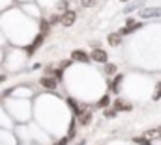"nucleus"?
<instances>
[{
    "instance_id": "1",
    "label": "nucleus",
    "mask_w": 161,
    "mask_h": 145,
    "mask_svg": "<svg viewBox=\"0 0 161 145\" xmlns=\"http://www.w3.org/2000/svg\"><path fill=\"white\" fill-rule=\"evenodd\" d=\"M75 19H77V13H75L73 9H66V11L60 15V24H64V26H71V24L75 22Z\"/></svg>"
},
{
    "instance_id": "2",
    "label": "nucleus",
    "mask_w": 161,
    "mask_h": 145,
    "mask_svg": "<svg viewBox=\"0 0 161 145\" xmlns=\"http://www.w3.org/2000/svg\"><path fill=\"white\" fill-rule=\"evenodd\" d=\"M139 15L142 19H156V17H161V8H144L139 11Z\"/></svg>"
},
{
    "instance_id": "3",
    "label": "nucleus",
    "mask_w": 161,
    "mask_h": 145,
    "mask_svg": "<svg viewBox=\"0 0 161 145\" xmlns=\"http://www.w3.org/2000/svg\"><path fill=\"white\" fill-rule=\"evenodd\" d=\"M125 24H127V26H124V28L120 30V34H122V36H125V34H131V32H135V30L142 28V24H141V22H135L133 19H129V21H127Z\"/></svg>"
},
{
    "instance_id": "4",
    "label": "nucleus",
    "mask_w": 161,
    "mask_h": 145,
    "mask_svg": "<svg viewBox=\"0 0 161 145\" xmlns=\"http://www.w3.org/2000/svg\"><path fill=\"white\" fill-rule=\"evenodd\" d=\"M90 58L94 60V62H97V63H107V52L105 50H101V48H96L92 54H90Z\"/></svg>"
},
{
    "instance_id": "5",
    "label": "nucleus",
    "mask_w": 161,
    "mask_h": 145,
    "mask_svg": "<svg viewBox=\"0 0 161 145\" xmlns=\"http://www.w3.org/2000/svg\"><path fill=\"white\" fill-rule=\"evenodd\" d=\"M41 86L47 88V89H54L58 86V78L56 76H43L41 78Z\"/></svg>"
},
{
    "instance_id": "6",
    "label": "nucleus",
    "mask_w": 161,
    "mask_h": 145,
    "mask_svg": "<svg viewBox=\"0 0 161 145\" xmlns=\"http://www.w3.org/2000/svg\"><path fill=\"white\" fill-rule=\"evenodd\" d=\"M71 58H73L75 62H82V63H84V62H88L90 56H88L84 50H73V52H71Z\"/></svg>"
},
{
    "instance_id": "7",
    "label": "nucleus",
    "mask_w": 161,
    "mask_h": 145,
    "mask_svg": "<svg viewBox=\"0 0 161 145\" xmlns=\"http://www.w3.org/2000/svg\"><path fill=\"white\" fill-rule=\"evenodd\" d=\"M107 41H109V45H111V47H118V45L122 43V34H120V32H118V34H109Z\"/></svg>"
},
{
    "instance_id": "8",
    "label": "nucleus",
    "mask_w": 161,
    "mask_h": 145,
    "mask_svg": "<svg viewBox=\"0 0 161 145\" xmlns=\"http://www.w3.org/2000/svg\"><path fill=\"white\" fill-rule=\"evenodd\" d=\"M90 121H92V113L86 112V110H80L79 112V123L80 125H88Z\"/></svg>"
},
{
    "instance_id": "9",
    "label": "nucleus",
    "mask_w": 161,
    "mask_h": 145,
    "mask_svg": "<svg viewBox=\"0 0 161 145\" xmlns=\"http://www.w3.org/2000/svg\"><path fill=\"white\" fill-rule=\"evenodd\" d=\"M146 0H137V2H131V4H127L125 6V9H124V13H131V11H135L137 8H142V4H144Z\"/></svg>"
},
{
    "instance_id": "10",
    "label": "nucleus",
    "mask_w": 161,
    "mask_h": 145,
    "mask_svg": "<svg viewBox=\"0 0 161 145\" xmlns=\"http://www.w3.org/2000/svg\"><path fill=\"white\" fill-rule=\"evenodd\" d=\"M144 138H148V140H161V128H156V130H148V132H144Z\"/></svg>"
},
{
    "instance_id": "11",
    "label": "nucleus",
    "mask_w": 161,
    "mask_h": 145,
    "mask_svg": "<svg viewBox=\"0 0 161 145\" xmlns=\"http://www.w3.org/2000/svg\"><path fill=\"white\" fill-rule=\"evenodd\" d=\"M43 39H45V34H40V36L36 37V41H34V45H32V47H30V50H36V48H38V47H40L41 43H43Z\"/></svg>"
},
{
    "instance_id": "12",
    "label": "nucleus",
    "mask_w": 161,
    "mask_h": 145,
    "mask_svg": "<svg viewBox=\"0 0 161 145\" xmlns=\"http://www.w3.org/2000/svg\"><path fill=\"white\" fill-rule=\"evenodd\" d=\"M152 99H154V101H159V99H161V82L158 84V86H156V89H154V95H152Z\"/></svg>"
},
{
    "instance_id": "13",
    "label": "nucleus",
    "mask_w": 161,
    "mask_h": 145,
    "mask_svg": "<svg viewBox=\"0 0 161 145\" xmlns=\"http://www.w3.org/2000/svg\"><path fill=\"white\" fill-rule=\"evenodd\" d=\"M103 69H105L107 74H114V72H116V65H113V63H105V67H103Z\"/></svg>"
},
{
    "instance_id": "14",
    "label": "nucleus",
    "mask_w": 161,
    "mask_h": 145,
    "mask_svg": "<svg viewBox=\"0 0 161 145\" xmlns=\"http://www.w3.org/2000/svg\"><path fill=\"white\" fill-rule=\"evenodd\" d=\"M135 143H139V145H150V140L148 138H135Z\"/></svg>"
},
{
    "instance_id": "15",
    "label": "nucleus",
    "mask_w": 161,
    "mask_h": 145,
    "mask_svg": "<svg viewBox=\"0 0 161 145\" xmlns=\"http://www.w3.org/2000/svg\"><path fill=\"white\" fill-rule=\"evenodd\" d=\"M80 6L82 8H92V6H96V0H80Z\"/></svg>"
},
{
    "instance_id": "16",
    "label": "nucleus",
    "mask_w": 161,
    "mask_h": 145,
    "mask_svg": "<svg viewBox=\"0 0 161 145\" xmlns=\"http://www.w3.org/2000/svg\"><path fill=\"white\" fill-rule=\"evenodd\" d=\"M120 80H122V76H116V78H114V82H113V91H118V89H120Z\"/></svg>"
},
{
    "instance_id": "17",
    "label": "nucleus",
    "mask_w": 161,
    "mask_h": 145,
    "mask_svg": "<svg viewBox=\"0 0 161 145\" xmlns=\"http://www.w3.org/2000/svg\"><path fill=\"white\" fill-rule=\"evenodd\" d=\"M114 106H116V110H129V108H131L129 104H124L122 101H116V104H114Z\"/></svg>"
},
{
    "instance_id": "18",
    "label": "nucleus",
    "mask_w": 161,
    "mask_h": 145,
    "mask_svg": "<svg viewBox=\"0 0 161 145\" xmlns=\"http://www.w3.org/2000/svg\"><path fill=\"white\" fill-rule=\"evenodd\" d=\"M49 26H51V22H45V21H41V32H43V34H45V32H47V30H49Z\"/></svg>"
},
{
    "instance_id": "19",
    "label": "nucleus",
    "mask_w": 161,
    "mask_h": 145,
    "mask_svg": "<svg viewBox=\"0 0 161 145\" xmlns=\"http://www.w3.org/2000/svg\"><path fill=\"white\" fill-rule=\"evenodd\" d=\"M66 8H68V2H66V0H60V4H58V9L66 11Z\"/></svg>"
},
{
    "instance_id": "20",
    "label": "nucleus",
    "mask_w": 161,
    "mask_h": 145,
    "mask_svg": "<svg viewBox=\"0 0 161 145\" xmlns=\"http://www.w3.org/2000/svg\"><path fill=\"white\" fill-rule=\"evenodd\" d=\"M109 104V97H103L101 101H99V106H107Z\"/></svg>"
},
{
    "instance_id": "21",
    "label": "nucleus",
    "mask_w": 161,
    "mask_h": 145,
    "mask_svg": "<svg viewBox=\"0 0 161 145\" xmlns=\"http://www.w3.org/2000/svg\"><path fill=\"white\" fill-rule=\"evenodd\" d=\"M105 115H107V117H114V115H116V112H114V110H109Z\"/></svg>"
},
{
    "instance_id": "22",
    "label": "nucleus",
    "mask_w": 161,
    "mask_h": 145,
    "mask_svg": "<svg viewBox=\"0 0 161 145\" xmlns=\"http://www.w3.org/2000/svg\"><path fill=\"white\" fill-rule=\"evenodd\" d=\"M56 145H66V140H62V142H58Z\"/></svg>"
},
{
    "instance_id": "23",
    "label": "nucleus",
    "mask_w": 161,
    "mask_h": 145,
    "mask_svg": "<svg viewBox=\"0 0 161 145\" xmlns=\"http://www.w3.org/2000/svg\"><path fill=\"white\" fill-rule=\"evenodd\" d=\"M120 2H129V0H120Z\"/></svg>"
}]
</instances>
